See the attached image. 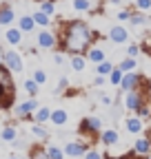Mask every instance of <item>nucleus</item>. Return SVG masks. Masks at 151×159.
Here are the masks:
<instances>
[{"label":"nucleus","mask_w":151,"mask_h":159,"mask_svg":"<svg viewBox=\"0 0 151 159\" xmlns=\"http://www.w3.org/2000/svg\"><path fill=\"white\" fill-rule=\"evenodd\" d=\"M100 38L102 35L98 31H93L87 20L73 18V20H67V22L60 25L58 49L62 53H69V55H85L91 44L100 42Z\"/></svg>","instance_id":"nucleus-1"},{"label":"nucleus","mask_w":151,"mask_h":159,"mask_svg":"<svg viewBox=\"0 0 151 159\" xmlns=\"http://www.w3.org/2000/svg\"><path fill=\"white\" fill-rule=\"evenodd\" d=\"M16 97V84H13V73L0 64V108H9Z\"/></svg>","instance_id":"nucleus-2"},{"label":"nucleus","mask_w":151,"mask_h":159,"mask_svg":"<svg viewBox=\"0 0 151 159\" xmlns=\"http://www.w3.org/2000/svg\"><path fill=\"white\" fill-rule=\"evenodd\" d=\"M102 130V119L100 117H82L80 119V126H78V133L89 137V142L91 139H96Z\"/></svg>","instance_id":"nucleus-3"},{"label":"nucleus","mask_w":151,"mask_h":159,"mask_svg":"<svg viewBox=\"0 0 151 159\" xmlns=\"http://www.w3.org/2000/svg\"><path fill=\"white\" fill-rule=\"evenodd\" d=\"M147 93L142 91V89H134V91H127L124 93V108L129 111V113H136L144 102H147Z\"/></svg>","instance_id":"nucleus-4"},{"label":"nucleus","mask_w":151,"mask_h":159,"mask_svg":"<svg viewBox=\"0 0 151 159\" xmlns=\"http://www.w3.org/2000/svg\"><path fill=\"white\" fill-rule=\"evenodd\" d=\"M38 106H40V104H38V99L36 97H29V99H25V102H20V104L13 106V117L16 119H31Z\"/></svg>","instance_id":"nucleus-5"},{"label":"nucleus","mask_w":151,"mask_h":159,"mask_svg":"<svg viewBox=\"0 0 151 159\" xmlns=\"http://www.w3.org/2000/svg\"><path fill=\"white\" fill-rule=\"evenodd\" d=\"M36 44L38 49H58V33H53L49 29H42V31H38L36 35Z\"/></svg>","instance_id":"nucleus-6"},{"label":"nucleus","mask_w":151,"mask_h":159,"mask_svg":"<svg viewBox=\"0 0 151 159\" xmlns=\"http://www.w3.org/2000/svg\"><path fill=\"white\" fill-rule=\"evenodd\" d=\"M142 80H144V77L138 73V69H136V71H129V73H124V75H122V82H120V86H118V89H120L122 93L134 91V89H138V86L142 84Z\"/></svg>","instance_id":"nucleus-7"},{"label":"nucleus","mask_w":151,"mask_h":159,"mask_svg":"<svg viewBox=\"0 0 151 159\" xmlns=\"http://www.w3.org/2000/svg\"><path fill=\"white\" fill-rule=\"evenodd\" d=\"M5 66L11 71V73H22L25 69V62H22V55L18 51H5Z\"/></svg>","instance_id":"nucleus-8"},{"label":"nucleus","mask_w":151,"mask_h":159,"mask_svg":"<svg viewBox=\"0 0 151 159\" xmlns=\"http://www.w3.org/2000/svg\"><path fill=\"white\" fill-rule=\"evenodd\" d=\"M131 155H134V157H140V159L149 157V155H151V139L138 135V139L134 142V146H131Z\"/></svg>","instance_id":"nucleus-9"},{"label":"nucleus","mask_w":151,"mask_h":159,"mask_svg":"<svg viewBox=\"0 0 151 159\" xmlns=\"http://www.w3.org/2000/svg\"><path fill=\"white\" fill-rule=\"evenodd\" d=\"M107 40H111L113 44H127V42H129V31H127L122 25H113V27L107 31Z\"/></svg>","instance_id":"nucleus-10"},{"label":"nucleus","mask_w":151,"mask_h":159,"mask_svg":"<svg viewBox=\"0 0 151 159\" xmlns=\"http://www.w3.org/2000/svg\"><path fill=\"white\" fill-rule=\"evenodd\" d=\"M89 150V144H85V142H67L65 146H62V152H65V157H82L85 152Z\"/></svg>","instance_id":"nucleus-11"},{"label":"nucleus","mask_w":151,"mask_h":159,"mask_svg":"<svg viewBox=\"0 0 151 159\" xmlns=\"http://www.w3.org/2000/svg\"><path fill=\"white\" fill-rule=\"evenodd\" d=\"M98 142H100L102 146L111 148V146L120 144V133H118L116 128H105V130H100V135H98Z\"/></svg>","instance_id":"nucleus-12"},{"label":"nucleus","mask_w":151,"mask_h":159,"mask_svg":"<svg viewBox=\"0 0 151 159\" xmlns=\"http://www.w3.org/2000/svg\"><path fill=\"white\" fill-rule=\"evenodd\" d=\"M85 57H87V62H91V64H100V62H105V60H107V53H105V49L96 42V44H91V47L87 49Z\"/></svg>","instance_id":"nucleus-13"},{"label":"nucleus","mask_w":151,"mask_h":159,"mask_svg":"<svg viewBox=\"0 0 151 159\" xmlns=\"http://www.w3.org/2000/svg\"><path fill=\"white\" fill-rule=\"evenodd\" d=\"M124 126H127V133H131V135H140L142 130H144V119H140L138 115H129L127 119H124Z\"/></svg>","instance_id":"nucleus-14"},{"label":"nucleus","mask_w":151,"mask_h":159,"mask_svg":"<svg viewBox=\"0 0 151 159\" xmlns=\"http://www.w3.org/2000/svg\"><path fill=\"white\" fill-rule=\"evenodd\" d=\"M49 122L53 124V126H65L67 122H69V113L65 111V108H53L51 111V119Z\"/></svg>","instance_id":"nucleus-15"},{"label":"nucleus","mask_w":151,"mask_h":159,"mask_svg":"<svg viewBox=\"0 0 151 159\" xmlns=\"http://www.w3.org/2000/svg\"><path fill=\"white\" fill-rule=\"evenodd\" d=\"M13 20H16L13 7H9V5H0V25H2V27H9Z\"/></svg>","instance_id":"nucleus-16"},{"label":"nucleus","mask_w":151,"mask_h":159,"mask_svg":"<svg viewBox=\"0 0 151 159\" xmlns=\"http://www.w3.org/2000/svg\"><path fill=\"white\" fill-rule=\"evenodd\" d=\"M31 119H33V122H38V124H47L49 119H51V108H49V106H38Z\"/></svg>","instance_id":"nucleus-17"},{"label":"nucleus","mask_w":151,"mask_h":159,"mask_svg":"<svg viewBox=\"0 0 151 159\" xmlns=\"http://www.w3.org/2000/svg\"><path fill=\"white\" fill-rule=\"evenodd\" d=\"M5 38H7V42L11 44V47H18L22 42V31L18 29V27H13V29H7L5 31Z\"/></svg>","instance_id":"nucleus-18"},{"label":"nucleus","mask_w":151,"mask_h":159,"mask_svg":"<svg viewBox=\"0 0 151 159\" xmlns=\"http://www.w3.org/2000/svg\"><path fill=\"white\" fill-rule=\"evenodd\" d=\"M31 18L36 20V27H42V29H49V25H51V16H47L45 11H33L31 13Z\"/></svg>","instance_id":"nucleus-19"},{"label":"nucleus","mask_w":151,"mask_h":159,"mask_svg":"<svg viewBox=\"0 0 151 159\" xmlns=\"http://www.w3.org/2000/svg\"><path fill=\"white\" fill-rule=\"evenodd\" d=\"M116 66H118L122 73H129V71H136V69H138V60L127 55V57H122V60H120V62H118Z\"/></svg>","instance_id":"nucleus-20"},{"label":"nucleus","mask_w":151,"mask_h":159,"mask_svg":"<svg viewBox=\"0 0 151 159\" xmlns=\"http://www.w3.org/2000/svg\"><path fill=\"white\" fill-rule=\"evenodd\" d=\"M29 157H31V159H51L49 152H47V148H45V144L31 146V148H29Z\"/></svg>","instance_id":"nucleus-21"},{"label":"nucleus","mask_w":151,"mask_h":159,"mask_svg":"<svg viewBox=\"0 0 151 159\" xmlns=\"http://www.w3.org/2000/svg\"><path fill=\"white\" fill-rule=\"evenodd\" d=\"M71 7H73V11H78V13H91L93 11V2H91V0H73Z\"/></svg>","instance_id":"nucleus-22"},{"label":"nucleus","mask_w":151,"mask_h":159,"mask_svg":"<svg viewBox=\"0 0 151 159\" xmlns=\"http://www.w3.org/2000/svg\"><path fill=\"white\" fill-rule=\"evenodd\" d=\"M18 29H20L22 33H31L36 29V20L31 16H22L20 20H18Z\"/></svg>","instance_id":"nucleus-23"},{"label":"nucleus","mask_w":151,"mask_h":159,"mask_svg":"<svg viewBox=\"0 0 151 159\" xmlns=\"http://www.w3.org/2000/svg\"><path fill=\"white\" fill-rule=\"evenodd\" d=\"M69 64H71V69H73L76 73H82V71L87 69V57H85V55H71Z\"/></svg>","instance_id":"nucleus-24"},{"label":"nucleus","mask_w":151,"mask_h":159,"mask_svg":"<svg viewBox=\"0 0 151 159\" xmlns=\"http://www.w3.org/2000/svg\"><path fill=\"white\" fill-rule=\"evenodd\" d=\"M31 135H33L36 139H40V142H47V139H49V130H47L42 124H38V122H33V126H31Z\"/></svg>","instance_id":"nucleus-25"},{"label":"nucleus","mask_w":151,"mask_h":159,"mask_svg":"<svg viewBox=\"0 0 151 159\" xmlns=\"http://www.w3.org/2000/svg\"><path fill=\"white\" fill-rule=\"evenodd\" d=\"M147 22H149L147 13H142V11H136V9H134V13H131V18H129V25H134V27H144Z\"/></svg>","instance_id":"nucleus-26"},{"label":"nucleus","mask_w":151,"mask_h":159,"mask_svg":"<svg viewBox=\"0 0 151 159\" xmlns=\"http://www.w3.org/2000/svg\"><path fill=\"white\" fill-rule=\"evenodd\" d=\"M0 137H2L5 142H16V139H18L16 126H2V128H0Z\"/></svg>","instance_id":"nucleus-27"},{"label":"nucleus","mask_w":151,"mask_h":159,"mask_svg":"<svg viewBox=\"0 0 151 159\" xmlns=\"http://www.w3.org/2000/svg\"><path fill=\"white\" fill-rule=\"evenodd\" d=\"M22 86H25V91H27V95H29V97H36V95H38V91H40V84H38L33 77L25 80V84H22Z\"/></svg>","instance_id":"nucleus-28"},{"label":"nucleus","mask_w":151,"mask_h":159,"mask_svg":"<svg viewBox=\"0 0 151 159\" xmlns=\"http://www.w3.org/2000/svg\"><path fill=\"white\" fill-rule=\"evenodd\" d=\"M113 69H116V64L109 62V60H105V62L96 64V73H98V75H105V77H109V73H111Z\"/></svg>","instance_id":"nucleus-29"},{"label":"nucleus","mask_w":151,"mask_h":159,"mask_svg":"<svg viewBox=\"0 0 151 159\" xmlns=\"http://www.w3.org/2000/svg\"><path fill=\"white\" fill-rule=\"evenodd\" d=\"M122 75H124V73H122V71L116 66V69H113V71L109 73V84L118 89V86H120V82H122Z\"/></svg>","instance_id":"nucleus-30"},{"label":"nucleus","mask_w":151,"mask_h":159,"mask_svg":"<svg viewBox=\"0 0 151 159\" xmlns=\"http://www.w3.org/2000/svg\"><path fill=\"white\" fill-rule=\"evenodd\" d=\"M45 148H47V152H49V157H51V159H65V152H62V148L53 146V144H45Z\"/></svg>","instance_id":"nucleus-31"},{"label":"nucleus","mask_w":151,"mask_h":159,"mask_svg":"<svg viewBox=\"0 0 151 159\" xmlns=\"http://www.w3.org/2000/svg\"><path fill=\"white\" fill-rule=\"evenodd\" d=\"M134 115H138L140 119H149V117H151V102H149V99H147V102H144V104H142Z\"/></svg>","instance_id":"nucleus-32"},{"label":"nucleus","mask_w":151,"mask_h":159,"mask_svg":"<svg viewBox=\"0 0 151 159\" xmlns=\"http://www.w3.org/2000/svg\"><path fill=\"white\" fill-rule=\"evenodd\" d=\"M40 11H45L47 16H53L56 13V0H42V2H40Z\"/></svg>","instance_id":"nucleus-33"},{"label":"nucleus","mask_w":151,"mask_h":159,"mask_svg":"<svg viewBox=\"0 0 151 159\" xmlns=\"http://www.w3.org/2000/svg\"><path fill=\"white\" fill-rule=\"evenodd\" d=\"M131 13H134V7H122V9H120V11L116 13V18L120 20V22H129Z\"/></svg>","instance_id":"nucleus-34"},{"label":"nucleus","mask_w":151,"mask_h":159,"mask_svg":"<svg viewBox=\"0 0 151 159\" xmlns=\"http://www.w3.org/2000/svg\"><path fill=\"white\" fill-rule=\"evenodd\" d=\"M134 9L147 13V11L151 9V0H134Z\"/></svg>","instance_id":"nucleus-35"},{"label":"nucleus","mask_w":151,"mask_h":159,"mask_svg":"<svg viewBox=\"0 0 151 159\" xmlns=\"http://www.w3.org/2000/svg\"><path fill=\"white\" fill-rule=\"evenodd\" d=\"M82 159H107V155L100 152V150H96V148H89V150L82 155Z\"/></svg>","instance_id":"nucleus-36"},{"label":"nucleus","mask_w":151,"mask_h":159,"mask_svg":"<svg viewBox=\"0 0 151 159\" xmlns=\"http://www.w3.org/2000/svg\"><path fill=\"white\" fill-rule=\"evenodd\" d=\"M31 77H33V80H36V82H38V84H40V86H42V84H45V82H47V73H45V71H42V69H36V71H33V75H31Z\"/></svg>","instance_id":"nucleus-37"},{"label":"nucleus","mask_w":151,"mask_h":159,"mask_svg":"<svg viewBox=\"0 0 151 159\" xmlns=\"http://www.w3.org/2000/svg\"><path fill=\"white\" fill-rule=\"evenodd\" d=\"M65 89H69V80L67 77H60L58 80V86H56V93H65Z\"/></svg>","instance_id":"nucleus-38"},{"label":"nucleus","mask_w":151,"mask_h":159,"mask_svg":"<svg viewBox=\"0 0 151 159\" xmlns=\"http://www.w3.org/2000/svg\"><path fill=\"white\" fill-rule=\"evenodd\" d=\"M138 53H140V47L138 44H129L127 47V55L129 57H138Z\"/></svg>","instance_id":"nucleus-39"},{"label":"nucleus","mask_w":151,"mask_h":159,"mask_svg":"<svg viewBox=\"0 0 151 159\" xmlns=\"http://www.w3.org/2000/svg\"><path fill=\"white\" fill-rule=\"evenodd\" d=\"M105 82H107L105 75H96V77H93V86H105Z\"/></svg>","instance_id":"nucleus-40"},{"label":"nucleus","mask_w":151,"mask_h":159,"mask_svg":"<svg viewBox=\"0 0 151 159\" xmlns=\"http://www.w3.org/2000/svg\"><path fill=\"white\" fill-rule=\"evenodd\" d=\"M53 62H56V64H62V62H65V57H62V51L53 55Z\"/></svg>","instance_id":"nucleus-41"},{"label":"nucleus","mask_w":151,"mask_h":159,"mask_svg":"<svg viewBox=\"0 0 151 159\" xmlns=\"http://www.w3.org/2000/svg\"><path fill=\"white\" fill-rule=\"evenodd\" d=\"M140 49H142V51H147V53L151 55V40H149V42H142V44H140Z\"/></svg>","instance_id":"nucleus-42"},{"label":"nucleus","mask_w":151,"mask_h":159,"mask_svg":"<svg viewBox=\"0 0 151 159\" xmlns=\"http://www.w3.org/2000/svg\"><path fill=\"white\" fill-rule=\"evenodd\" d=\"M102 104H105V106H111V97H109V95H102Z\"/></svg>","instance_id":"nucleus-43"},{"label":"nucleus","mask_w":151,"mask_h":159,"mask_svg":"<svg viewBox=\"0 0 151 159\" xmlns=\"http://www.w3.org/2000/svg\"><path fill=\"white\" fill-rule=\"evenodd\" d=\"M0 64H5V49L0 47Z\"/></svg>","instance_id":"nucleus-44"},{"label":"nucleus","mask_w":151,"mask_h":159,"mask_svg":"<svg viewBox=\"0 0 151 159\" xmlns=\"http://www.w3.org/2000/svg\"><path fill=\"white\" fill-rule=\"evenodd\" d=\"M147 97H149V102H151V86H149V93H147Z\"/></svg>","instance_id":"nucleus-45"},{"label":"nucleus","mask_w":151,"mask_h":159,"mask_svg":"<svg viewBox=\"0 0 151 159\" xmlns=\"http://www.w3.org/2000/svg\"><path fill=\"white\" fill-rule=\"evenodd\" d=\"M147 137H149V139H151V128H149V133H147Z\"/></svg>","instance_id":"nucleus-46"},{"label":"nucleus","mask_w":151,"mask_h":159,"mask_svg":"<svg viewBox=\"0 0 151 159\" xmlns=\"http://www.w3.org/2000/svg\"><path fill=\"white\" fill-rule=\"evenodd\" d=\"M9 159H18V157H9Z\"/></svg>","instance_id":"nucleus-47"},{"label":"nucleus","mask_w":151,"mask_h":159,"mask_svg":"<svg viewBox=\"0 0 151 159\" xmlns=\"http://www.w3.org/2000/svg\"><path fill=\"white\" fill-rule=\"evenodd\" d=\"M144 159H151V155H149V157H144Z\"/></svg>","instance_id":"nucleus-48"},{"label":"nucleus","mask_w":151,"mask_h":159,"mask_svg":"<svg viewBox=\"0 0 151 159\" xmlns=\"http://www.w3.org/2000/svg\"><path fill=\"white\" fill-rule=\"evenodd\" d=\"M107 159H111V157H107Z\"/></svg>","instance_id":"nucleus-49"},{"label":"nucleus","mask_w":151,"mask_h":159,"mask_svg":"<svg viewBox=\"0 0 151 159\" xmlns=\"http://www.w3.org/2000/svg\"><path fill=\"white\" fill-rule=\"evenodd\" d=\"M56 2H58V0H56Z\"/></svg>","instance_id":"nucleus-50"},{"label":"nucleus","mask_w":151,"mask_h":159,"mask_svg":"<svg viewBox=\"0 0 151 159\" xmlns=\"http://www.w3.org/2000/svg\"><path fill=\"white\" fill-rule=\"evenodd\" d=\"M0 128H2V126H0Z\"/></svg>","instance_id":"nucleus-51"}]
</instances>
